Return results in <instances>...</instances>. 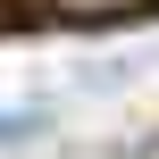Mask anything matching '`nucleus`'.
<instances>
[{
  "label": "nucleus",
  "mask_w": 159,
  "mask_h": 159,
  "mask_svg": "<svg viewBox=\"0 0 159 159\" xmlns=\"http://www.w3.org/2000/svg\"><path fill=\"white\" fill-rule=\"evenodd\" d=\"M59 17H75V25H109V17H126L134 0H50Z\"/></svg>",
  "instance_id": "nucleus-1"
}]
</instances>
